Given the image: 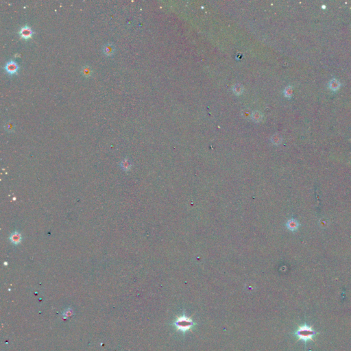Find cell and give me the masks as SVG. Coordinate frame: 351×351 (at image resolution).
<instances>
[{
	"label": "cell",
	"instance_id": "1",
	"mask_svg": "<svg viewBox=\"0 0 351 351\" xmlns=\"http://www.w3.org/2000/svg\"><path fill=\"white\" fill-rule=\"evenodd\" d=\"M296 334L300 340L307 342L309 340H313V337L315 335V331L311 327H309L306 324H304L298 329Z\"/></svg>",
	"mask_w": 351,
	"mask_h": 351
},
{
	"label": "cell",
	"instance_id": "2",
	"mask_svg": "<svg viewBox=\"0 0 351 351\" xmlns=\"http://www.w3.org/2000/svg\"><path fill=\"white\" fill-rule=\"evenodd\" d=\"M194 324L195 323L192 321L191 319L187 318L185 315L178 318L174 322V325L177 328L178 330L183 331V332L188 331L192 327H193Z\"/></svg>",
	"mask_w": 351,
	"mask_h": 351
},
{
	"label": "cell",
	"instance_id": "3",
	"mask_svg": "<svg viewBox=\"0 0 351 351\" xmlns=\"http://www.w3.org/2000/svg\"><path fill=\"white\" fill-rule=\"evenodd\" d=\"M4 68L8 74L12 75L17 73L19 69V66L18 64L16 63L15 61H14V60H10V61L7 62Z\"/></svg>",
	"mask_w": 351,
	"mask_h": 351
},
{
	"label": "cell",
	"instance_id": "4",
	"mask_svg": "<svg viewBox=\"0 0 351 351\" xmlns=\"http://www.w3.org/2000/svg\"><path fill=\"white\" fill-rule=\"evenodd\" d=\"M19 35L21 38L24 39H28L32 36V28L28 26H24L20 28V30L19 32Z\"/></svg>",
	"mask_w": 351,
	"mask_h": 351
},
{
	"label": "cell",
	"instance_id": "5",
	"mask_svg": "<svg viewBox=\"0 0 351 351\" xmlns=\"http://www.w3.org/2000/svg\"><path fill=\"white\" fill-rule=\"evenodd\" d=\"M286 226L287 227V229L290 230L291 231H296L298 229L300 224L298 222V221L294 220V219H291V220L287 221Z\"/></svg>",
	"mask_w": 351,
	"mask_h": 351
},
{
	"label": "cell",
	"instance_id": "6",
	"mask_svg": "<svg viewBox=\"0 0 351 351\" xmlns=\"http://www.w3.org/2000/svg\"><path fill=\"white\" fill-rule=\"evenodd\" d=\"M103 51H104V54H106V56H110V55L113 54L114 51V45L113 44L109 43H106L103 47Z\"/></svg>",
	"mask_w": 351,
	"mask_h": 351
},
{
	"label": "cell",
	"instance_id": "7",
	"mask_svg": "<svg viewBox=\"0 0 351 351\" xmlns=\"http://www.w3.org/2000/svg\"><path fill=\"white\" fill-rule=\"evenodd\" d=\"M250 117H251V119L254 121V122H260V121H261L262 118H263V115H262L261 112L258 111V110H256V111L252 112V113H251Z\"/></svg>",
	"mask_w": 351,
	"mask_h": 351
},
{
	"label": "cell",
	"instance_id": "8",
	"mask_svg": "<svg viewBox=\"0 0 351 351\" xmlns=\"http://www.w3.org/2000/svg\"><path fill=\"white\" fill-rule=\"evenodd\" d=\"M10 241L12 243L14 244H18L21 241V235L18 233H12L11 237H10Z\"/></svg>",
	"mask_w": 351,
	"mask_h": 351
},
{
	"label": "cell",
	"instance_id": "9",
	"mask_svg": "<svg viewBox=\"0 0 351 351\" xmlns=\"http://www.w3.org/2000/svg\"><path fill=\"white\" fill-rule=\"evenodd\" d=\"M233 90L236 95H241L243 91V86H242L241 85L237 83L233 86Z\"/></svg>",
	"mask_w": 351,
	"mask_h": 351
},
{
	"label": "cell",
	"instance_id": "10",
	"mask_svg": "<svg viewBox=\"0 0 351 351\" xmlns=\"http://www.w3.org/2000/svg\"><path fill=\"white\" fill-rule=\"evenodd\" d=\"M339 86H340L339 82L337 81L336 80H333L331 81L330 87L332 90L335 91L337 89H338V87H339Z\"/></svg>",
	"mask_w": 351,
	"mask_h": 351
},
{
	"label": "cell",
	"instance_id": "11",
	"mask_svg": "<svg viewBox=\"0 0 351 351\" xmlns=\"http://www.w3.org/2000/svg\"><path fill=\"white\" fill-rule=\"evenodd\" d=\"M272 141L274 144L278 145V144H279L281 142V137L278 135H274V136L272 137Z\"/></svg>",
	"mask_w": 351,
	"mask_h": 351
},
{
	"label": "cell",
	"instance_id": "12",
	"mask_svg": "<svg viewBox=\"0 0 351 351\" xmlns=\"http://www.w3.org/2000/svg\"><path fill=\"white\" fill-rule=\"evenodd\" d=\"M14 128H15V126H14L13 124H12L11 122H7L6 124H5V129L8 132H12L13 131Z\"/></svg>",
	"mask_w": 351,
	"mask_h": 351
},
{
	"label": "cell",
	"instance_id": "13",
	"mask_svg": "<svg viewBox=\"0 0 351 351\" xmlns=\"http://www.w3.org/2000/svg\"><path fill=\"white\" fill-rule=\"evenodd\" d=\"M83 73L85 76H90L91 74V70L89 67H88V66H85V67H84L83 69Z\"/></svg>",
	"mask_w": 351,
	"mask_h": 351
},
{
	"label": "cell",
	"instance_id": "14",
	"mask_svg": "<svg viewBox=\"0 0 351 351\" xmlns=\"http://www.w3.org/2000/svg\"><path fill=\"white\" fill-rule=\"evenodd\" d=\"M122 166L123 168L126 169V170H127V169L130 168V166H131V163H130V162L128 161L127 159L124 160L122 162Z\"/></svg>",
	"mask_w": 351,
	"mask_h": 351
},
{
	"label": "cell",
	"instance_id": "15",
	"mask_svg": "<svg viewBox=\"0 0 351 351\" xmlns=\"http://www.w3.org/2000/svg\"><path fill=\"white\" fill-rule=\"evenodd\" d=\"M291 93L292 89L291 87H287V88L285 90V95L287 97H290V96L291 95Z\"/></svg>",
	"mask_w": 351,
	"mask_h": 351
},
{
	"label": "cell",
	"instance_id": "16",
	"mask_svg": "<svg viewBox=\"0 0 351 351\" xmlns=\"http://www.w3.org/2000/svg\"><path fill=\"white\" fill-rule=\"evenodd\" d=\"M244 117H251V114L249 113L248 111H247V110H245V111H244Z\"/></svg>",
	"mask_w": 351,
	"mask_h": 351
}]
</instances>
